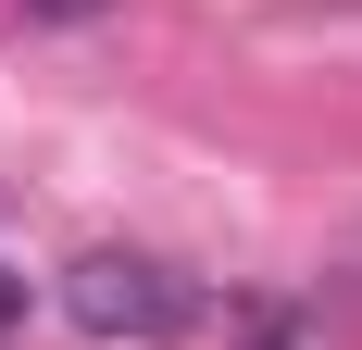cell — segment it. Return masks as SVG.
<instances>
[{"label":"cell","instance_id":"2","mask_svg":"<svg viewBox=\"0 0 362 350\" xmlns=\"http://www.w3.org/2000/svg\"><path fill=\"white\" fill-rule=\"evenodd\" d=\"M13 13H37V26H88L100 0H13Z\"/></svg>","mask_w":362,"mask_h":350},{"label":"cell","instance_id":"3","mask_svg":"<svg viewBox=\"0 0 362 350\" xmlns=\"http://www.w3.org/2000/svg\"><path fill=\"white\" fill-rule=\"evenodd\" d=\"M13 325H25V276L0 263V338H13Z\"/></svg>","mask_w":362,"mask_h":350},{"label":"cell","instance_id":"1","mask_svg":"<svg viewBox=\"0 0 362 350\" xmlns=\"http://www.w3.org/2000/svg\"><path fill=\"white\" fill-rule=\"evenodd\" d=\"M63 300H75V325H100V338H175V325L200 313L150 250H88V263L63 276Z\"/></svg>","mask_w":362,"mask_h":350}]
</instances>
